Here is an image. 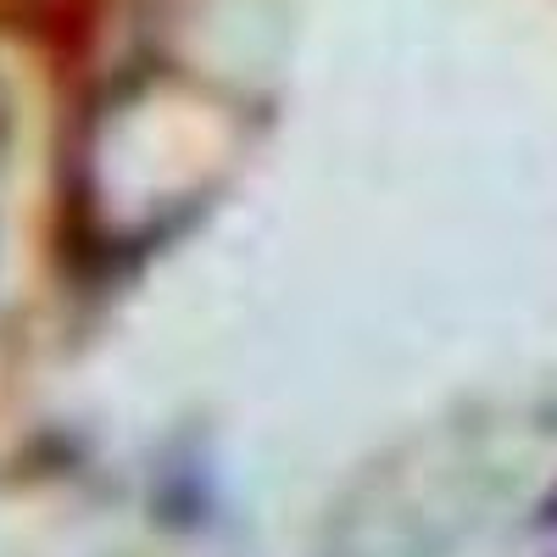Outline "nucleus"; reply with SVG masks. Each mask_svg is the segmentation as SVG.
Instances as JSON below:
<instances>
[{
    "label": "nucleus",
    "instance_id": "nucleus-1",
    "mask_svg": "<svg viewBox=\"0 0 557 557\" xmlns=\"http://www.w3.org/2000/svg\"><path fill=\"white\" fill-rule=\"evenodd\" d=\"M546 519H557V496H552V513H546Z\"/></svg>",
    "mask_w": 557,
    "mask_h": 557
}]
</instances>
